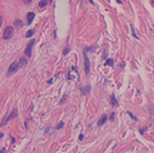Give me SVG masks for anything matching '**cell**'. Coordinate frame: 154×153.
Returning <instances> with one entry per match:
<instances>
[{"label":"cell","instance_id":"11","mask_svg":"<svg viewBox=\"0 0 154 153\" xmlns=\"http://www.w3.org/2000/svg\"><path fill=\"white\" fill-rule=\"evenodd\" d=\"M33 34H34V30H29V32L26 33V36H28V38H30Z\"/></svg>","mask_w":154,"mask_h":153},{"label":"cell","instance_id":"12","mask_svg":"<svg viewBox=\"0 0 154 153\" xmlns=\"http://www.w3.org/2000/svg\"><path fill=\"white\" fill-rule=\"evenodd\" d=\"M82 92H84V94H86L89 92V87H86V88H82Z\"/></svg>","mask_w":154,"mask_h":153},{"label":"cell","instance_id":"19","mask_svg":"<svg viewBox=\"0 0 154 153\" xmlns=\"http://www.w3.org/2000/svg\"><path fill=\"white\" fill-rule=\"evenodd\" d=\"M0 153H5V148H3L1 151H0Z\"/></svg>","mask_w":154,"mask_h":153},{"label":"cell","instance_id":"18","mask_svg":"<svg viewBox=\"0 0 154 153\" xmlns=\"http://www.w3.org/2000/svg\"><path fill=\"white\" fill-rule=\"evenodd\" d=\"M1 23H3V18L0 16V26H1Z\"/></svg>","mask_w":154,"mask_h":153},{"label":"cell","instance_id":"13","mask_svg":"<svg viewBox=\"0 0 154 153\" xmlns=\"http://www.w3.org/2000/svg\"><path fill=\"white\" fill-rule=\"evenodd\" d=\"M107 65H113V60L112 59H108L107 60Z\"/></svg>","mask_w":154,"mask_h":153},{"label":"cell","instance_id":"17","mask_svg":"<svg viewBox=\"0 0 154 153\" xmlns=\"http://www.w3.org/2000/svg\"><path fill=\"white\" fill-rule=\"evenodd\" d=\"M68 52H69V48H65L64 49V54H68Z\"/></svg>","mask_w":154,"mask_h":153},{"label":"cell","instance_id":"15","mask_svg":"<svg viewBox=\"0 0 154 153\" xmlns=\"http://www.w3.org/2000/svg\"><path fill=\"white\" fill-rule=\"evenodd\" d=\"M63 126H64V123H63V122H62V123H59V124L56 126V129H59V128H62Z\"/></svg>","mask_w":154,"mask_h":153},{"label":"cell","instance_id":"5","mask_svg":"<svg viewBox=\"0 0 154 153\" xmlns=\"http://www.w3.org/2000/svg\"><path fill=\"white\" fill-rule=\"evenodd\" d=\"M34 13H28V15H26V24H30L33 19H34Z\"/></svg>","mask_w":154,"mask_h":153},{"label":"cell","instance_id":"6","mask_svg":"<svg viewBox=\"0 0 154 153\" xmlns=\"http://www.w3.org/2000/svg\"><path fill=\"white\" fill-rule=\"evenodd\" d=\"M15 115H16V109H14V111H13V114H10L9 117L6 118V119H5V121L3 122V123H1V124H6V122H8L9 119H11V118H14V117H15Z\"/></svg>","mask_w":154,"mask_h":153},{"label":"cell","instance_id":"2","mask_svg":"<svg viewBox=\"0 0 154 153\" xmlns=\"http://www.w3.org/2000/svg\"><path fill=\"white\" fill-rule=\"evenodd\" d=\"M18 68H19V63H11V65L9 67V69H8V74L10 75V74H13V73H15L16 70H18Z\"/></svg>","mask_w":154,"mask_h":153},{"label":"cell","instance_id":"7","mask_svg":"<svg viewBox=\"0 0 154 153\" xmlns=\"http://www.w3.org/2000/svg\"><path fill=\"white\" fill-rule=\"evenodd\" d=\"M105 121H107V115H103V117L99 119V122H98V124L99 126H101V124H104L105 123Z\"/></svg>","mask_w":154,"mask_h":153},{"label":"cell","instance_id":"9","mask_svg":"<svg viewBox=\"0 0 154 153\" xmlns=\"http://www.w3.org/2000/svg\"><path fill=\"white\" fill-rule=\"evenodd\" d=\"M45 5H46V0H40V1H39V6H40V8H44Z\"/></svg>","mask_w":154,"mask_h":153},{"label":"cell","instance_id":"20","mask_svg":"<svg viewBox=\"0 0 154 153\" xmlns=\"http://www.w3.org/2000/svg\"><path fill=\"white\" fill-rule=\"evenodd\" d=\"M150 1H152V5L154 6V0H150Z\"/></svg>","mask_w":154,"mask_h":153},{"label":"cell","instance_id":"14","mask_svg":"<svg viewBox=\"0 0 154 153\" xmlns=\"http://www.w3.org/2000/svg\"><path fill=\"white\" fill-rule=\"evenodd\" d=\"M15 25H16V26H20V25H21V21H20V20H15Z\"/></svg>","mask_w":154,"mask_h":153},{"label":"cell","instance_id":"1","mask_svg":"<svg viewBox=\"0 0 154 153\" xmlns=\"http://www.w3.org/2000/svg\"><path fill=\"white\" fill-rule=\"evenodd\" d=\"M11 35H13V26H6L4 33H3V38L4 39H10Z\"/></svg>","mask_w":154,"mask_h":153},{"label":"cell","instance_id":"10","mask_svg":"<svg viewBox=\"0 0 154 153\" xmlns=\"http://www.w3.org/2000/svg\"><path fill=\"white\" fill-rule=\"evenodd\" d=\"M19 63H20V65H23V67H24V65L26 64V59H25V58H20Z\"/></svg>","mask_w":154,"mask_h":153},{"label":"cell","instance_id":"8","mask_svg":"<svg viewBox=\"0 0 154 153\" xmlns=\"http://www.w3.org/2000/svg\"><path fill=\"white\" fill-rule=\"evenodd\" d=\"M112 104H113L114 107H118V102L115 100V97H114V96H112Z\"/></svg>","mask_w":154,"mask_h":153},{"label":"cell","instance_id":"4","mask_svg":"<svg viewBox=\"0 0 154 153\" xmlns=\"http://www.w3.org/2000/svg\"><path fill=\"white\" fill-rule=\"evenodd\" d=\"M84 63H85V73L88 74L89 73V59H88V56H86V50L84 52Z\"/></svg>","mask_w":154,"mask_h":153},{"label":"cell","instance_id":"3","mask_svg":"<svg viewBox=\"0 0 154 153\" xmlns=\"http://www.w3.org/2000/svg\"><path fill=\"white\" fill-rule=\"evenodd\" d=\"M34 40H31L29 44L26 45V48H25V55L26 56H31V48H33V45H34Z\"/></svg>","mask_w":154,"mask_h":153},{"label":"cell","instance_id":"16","mask_svg":"<svg viewBox=\"0 0 154 153\" xmlns=\"http://www.w3.org/2000/svg\"><path fill=\"white\" fill-rule=\"evenodd\" d=\"M23 3H24V4H30L31 0H23Z\"/></svg>","mask_w":154,"mask_h":153}]
</instances>
